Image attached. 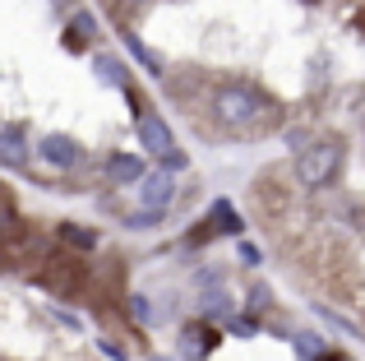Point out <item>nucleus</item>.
Returning a JSON list of instances; mask_svg holds the SVG:
<instances>
[{
  "instance_id": "1",
  "label": "nucleus",
  "mask_w": 365,
  "mask_h": 361,
  "mask_svg": "<svg viewBox=\"0 0 365 361\" xmlns=\"http://www.w3.org/2000/svg\"><path fill=\"white\" fill-rule=\"evenodd\" d=\"M213 116L222 121L227 130H259L277 116L273 98L255 88V83H217L213 93Z\"/></svg>"
},
{
  "instance_id": "2",
  "label": "nucleus",
  "mask_w": 365,
  "mask_h": 361,
  "mask_svg": "<svg viewBox=\"0 0 365 361\" xmlns=\"http://www.w3.org/2000/svg\"><path fill=\"white\" fill-rule=\"evenodd\" d=\"M342 172V144L338 139H310V144L296 153V176H301L305 190H324L329 180H338Z\"/></svg>"
},
{
  "instance_id": "3",
  "label": "nucleus",
  "mask_w": 365,
  "mask_h": 361,
  "mask_svg": "<svg viewBox=\"0 0 365 361\" xmlns=\"http://www.w3.org/2000/svg\"><path fill=\"white\" fill-rule=\"evenodd\" d=\"M139 139H143V148H148V153L158 158L167 172H180V167H190L185 148L176 144V135L167 130V121H162L158 111H143V116H139Z\"/></svg>"
},
{
  "instance_id": "4",
  "label": "nucleus",
  "mask_w": 365,
  "mask_h": 361,
  "mask_svg": "<svg viewBox=\"0 0 365 361\" xmlns=\"http://www.w3.org/2000/svg\"><path fill=\"white\" fill-rule=\"evenodd\" d=\"M171 199H176V180H171L167 167H153L148 176L139 180V213H148V218H167V208H171Z\"/></svg>"
},
{
  "instance_id": "5",
  "label": "nucleus",
  "mask_w": 365,
  "mask_h": 361,
  "mask_svg": "<svg viewBox=\"0 0 365 361\" xmlns=\"http://www.w3.org/2000/svg\"><path fill=\"white\" fill-rule=\"evenodd\" d=\"M37 158H42L51 172H70V167L83 158V148H79V139H70V135H42Z\"/></svg>"
},
{
  "instance_id": "6",
  "label": "nucleus",
  "mask_w": 365,
  "mask_h": 361,
  "mask_svg": "<svg viewBox=\"0 0 365 361\" xmlns=\"http://www.w3.org/2000/svg\"><path fill=\"white\" fill-rule=\"evenodd\" d=\"M0 163L5 167H28L33 163V148H28L24 126H5L0 130Z\"/></svg>"
},
{
  "instance_id": "7",
  "label": "nucleus",
  "mask_w": 365,
  "mask_h": 361,
  "mask_svg": "<svg viewBox=\"0 0 365 361\" xmlns=\"http://www.w3.org/2000/svg\"><path fill=\"white\" fill-rule=\"evenodd\" d=\"M107 176L116 180V185H139V180L148 176V167H143L139 153H111L107 158Z\"/></svg>"
},
{
  "instance_id": "8",
  "label": "nucleus",
  "mask_w": 365,
  "mask_h": 361,
  "mask_svg": "<svg viewBox=\"0 0 365 361\" xmlns=\"http://www.w3.org/2000/svg\"><path fill=\"white\" fill-rule=\"evenodd\" d=\"M61 241L74 245V250H93V245H98V232H93V227H79V223H61Z\"/></svg>"
},
{
  "instance_id": "9",
  "label": "nucleus",
  "mask_w": 365,
  "mask_h": 361,
  "mask_svg": "<svg viewBox=\"0 0 365 361\" xmlns=\"http://www.w3.org/2000/svg\"><path fill=\"white\" fill-rule=\"evenodd\" d=\"M93 70H98V74H102L107 83H116V88H125V83H130V74H125V65H120V61H111V56H98V61H93Z\"/></svg>"
},
{
  "instance_id": "10",
  "label": "nucleus",
  "mask_w": 365,
  "mask_h": 361,
  "mask_svg": "<svg viewBox=\"0 0 365 361\" xmlns=\"http://www.w3.org/2000/svg\"><path fill=\"white\" fill-rule=\"evenodd\" d=\"M213 223H217V227H227V236L241 232V218H236V208L227 204V199H217V204H213Z\"/></svg>"
},
{
  "instance_id": "11",
  "label": "nucleus",
  "mask_w": 365,
  "mask_h": 361,
  "mask_svg": "<svg viewBox=\"0 0 365 361\" xmlns=\"http://www.w3.org/2000/svg\"><path fill=\"white\" fill-rule=\"evenodd\" d=\"M70 33H74V37H88V42H93V37H98V19H93V14H74V19H70Z\"/></svg>"
},
{
  "instance_id": "12",
  "label": "nucleus",
  "mask_w": 365,
  "mask_h": 361,
  "mask_svg": "<svg viewBox=\"0 0 365 361\" xmlns=\"http://www.w3.org/2000/svg\"><path fill=\"white\" fill-rule=\"evenodd\" d=\"M130 56H134V61H139V65H148V70H158V56H153L148 46L139 42V37H130Z\"/></svg>"
},
{
  "instance_id": "13",
  "label": "nucleus",
  "mask_w": 365,
  "mask_h": 361,
  "mask_svg": "<svg viewBox=\"0 0 365 361\" xmlns=\"http://www.w3.org/2000/svg\"><path fill=\"white\" fill-rule=\"evenodd\" d=\"M130 306H134V320H139V325H148V320H153V310H148V301H143V297H130Z\"/></svg>"
},
{
  "instance_id": "14",
  "label": "nucleus",
  "mask_w": 365,
  "mask_h": 361,
  "mask_svg": "<svg viewBox=\"0 0 365 361\" xmlns=\"http://www.w3.org/2000/svg\"><path fill=\"white\" fill-rule=\"evenodd\" d=\"M153 361H167V357H153Z\"/></svg>"
}]
</instances>
